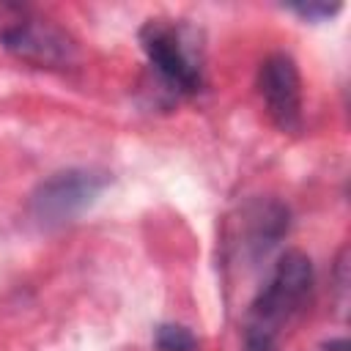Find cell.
<instances>
[{
    "instance_id": "1",
    "label": "cell",
    "mask_w": 351,
    "mask_h": 351,
    "mask_svg": "<svg viewBox=\"0 0 351 351\" xmlns=\"http://www.w3.org/2000/svg\"><path fill=\"white\" fill-rule=\"evenodd\" d=\"M313 296V263L304 252L288 250L277 258L269 280L250 304L244 321V351H280V332Z\"/></svg>"
},
{
    "instance_id": "2",
    "label": "cell",
    "mask_w": 351,
    "mask_h": 351,
    "mask_svg": "<svg viewBox=\"0 0 351 351\" xmlns=\"http://www.w3.org/2000/svg\"><path fill=\"white\" fill-rule=\"evenodd\" d=\"M140 47L173 96H195L203 88V49L189 25L148 19L140 27Z\"/></svg>"
},
{
    "instance_id": "3",
    "label": "cell",
    "mask_w": 351,
    "mask_h": 351,
    "mask_svg": "<svg viewBox=\"0 0 351 351\" xmlns=\"http://www.w3.org/2000/svg\"><path fill=\"white\" fill-rule=\"evenodd\" d=\"M0 44L19 60L41 66V69H66L77 60L74 38L19 5H5L0 11Z\"/></svg>"
},
{
    "instance_id": "4",
    "label": "cell",
    "mask_w": 351,
    "mask_h": 351,
    "mask_svg": "<svg viewBox=\"0 0 351 351\" xmlns=\"http://www.w3.org/2000/svg\"><path fill=\"white\" fill-rule=\"evenodd\" d=\"M110 184V176L104 170H88V167H71L52 173L47 181H41L30 197V211L44 228H58L77 214H82L99 192Z\"/></svg>"
},
{
    "instance_id": "5",
    "label": "cell",
    "mask_w": 351,
    "mask_h": 351,
    "mask_svg": "<svg viewBox=\"0 0 351 351\" xmlns=\"http://www.w3.org/2000/svg\"><path fill=\"white\" fill-rule=\"evenodd\" d=\"M258 93L280 132L302 129V80L291 55H269L258 69Z\"/></svg>"
},
{
    "instance_id": "6",
    "label": "cell",
    "mask_w": 351,
    "mask_h": 351,
    "mask_svg": "<svg viewBox=\"0 0 351 351\" xmlns=\"http://www.w3.org/2000/svg\"><path fill=\"white\" fill-rule=\"evenodd\" d=\"M159 351H197V337L178 324H162L154 335Z\"/></svg>"
},
{
    "instance_id": "7",
    "label": "cell",
    "mask_w": 351,
    "mask_h": 351,
    "mask_svg": "<svg viewBox=\"0 0 351 351\" xmlns=\"http://www.w3.org/2000/svg\"><path fill=\"white\" fill-rule=\"evenodd\" d=\"M291 11H296L299 16L304 19H326V16H335L340 11V5H326V3H299V5H291Z\"/></svg>"
},
{
    "instance_id": "8",
    "label": "cell",
    "mask_w": 351,
    "mask_h": 351,
    "mask_svg": "<svg viewBox=\"0 0 351 351\" xmlns=\"http://www.w3.org/2000/svg\"><path fill=\"white\" fill-rule=\"evenodd\" d=\"M326 351H348V343L340 337V340H332V343H326Z\"/></svg>"
}]
</instances>
